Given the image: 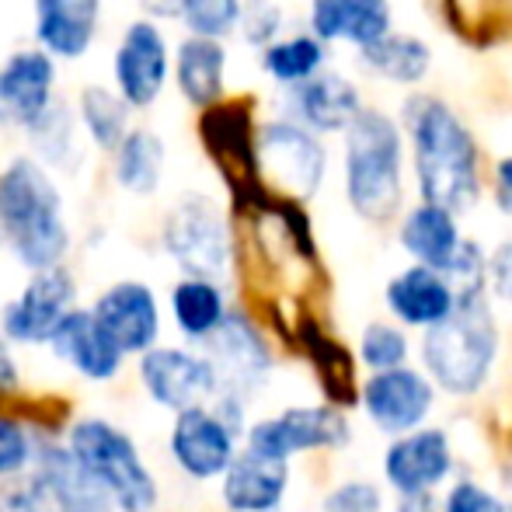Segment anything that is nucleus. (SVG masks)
Listing matches in <instances>:
<instances>
[{
	"mask_svg": "<svg viewBox=\"0 0 512 512\" xmlns=\"http://www.w3.org/2000/svg\"><path fill=\"white\" fill-rule=\"evenodd\" d=\"M405 126L422 203L453 216L478 203L481 157L467 122L439 98H411L405 102Z\"/></svg>",
	"mask_w": 512,
	"mask_h": 512,
	"instance_id": "f257e3e1",
	"label": "nucleus"
},
{
	"mask_svg": "<svg viewBox=\"0 0 512 512\" xmlns=\"http://www.w3.org/2000/svg\"><path fill=\"white\" fill-rule=\"evenodd\" d=\"M0 241L28 272L63 265L74 244L60 185L28 154L0 168Z\"/></svg>",
	"mask_w": 512,
	"mask_h": 512,
	"instance_id": "f03ea898",
	"label": "nucleus"
},
{
	"mask_svg": "<svg viewBox=\"0 0 512 512\" xmlns=\"http://www.w3.org/2000/svg\"><path fill=\"white\" fill-rule=\"evenodd\" d=\"M401 126L380 108H363L345 129V196L366 220H391L401 206Z\"/></svg>",
	"mask_w": 512,
	"mask_h": 512,
	"instance_id": "7ed1b4c3",
	"label": "nucleus"
},
{
	"mask_svg": "<svg viewBox=\"0 0 512 512\" xmlns=\"http://www.w3.org/2000/svg\"><path fill=\"white\" fill-rule=\"evenodd\" d=\"M67 453L81 464L84 474L98 481V488L112 499L115 512H154L157 509V478L140 457L129 432L108 418H77L67 432Z\"/></svg>",
	"mask_w": 512,
	"mask_h": 512,
	"instance_id": "20e7f679",
	"label": "nucleus"
},
{
	"mask_svg": "<svg viewBox=\"0 0 512 512\" xmlns=\"http://www.w3.org/2000/svg\"><path fill=\"white\" fill-rule=\"evenodd\" d=\"M499 335L485 297L457 300L453 314L425 335V366L453 394H474L495 363Z\"/></svg>",
	"mask_w": 512,
	"mask_h": 512,
	"instance_id": "39448f33",
	"label": "nucleus"
},
{
	"mask_svg": "<svg viewBox=\"0 0 512 512\" xmlns=\"http://www.w3.org/2000/svg\"><path fill=\"white\" fill-rule=\"evenodd\" d=\"M161 244L185 276L209 279V283H220L234 258L230 223L209 196L178 199L164 216Z\"/></svg>",
	"mask_w": 512,
	"mask_h": 512,
	"instance_id": "423d86ee",
	"label": "nucleus"
},
{
	"mask_svg": "<svg viewBox=\"0 0 512 512\" xmlns=\"http://www.w3.org/2000/svg\"><path fill=\"white\" fill-rule=\"evenodd\" d=\"M255 175L290 203L310 199L328 175V150L297 122L269 119L255 133Z\"/></svg>",
	"mask_w": 512,
	"mask_h": 512,
	"instance_id": "0eeeda50",
	"label": "nucleus"
},
{
	"mask_svg": "<svg viewBox=\"0 0 512 512\" xmlns=\"http://www.w3.org/2000/svg\"><path fill=\"white\" fill-rule=\"evenodd\" d=\"M171 77V46L157 21L136 18L122 28L112 53V91L129 105V112H143L164 95Z\"/></svg>",
	"mask_w": 512,
	"mask_h": 512,
	"instance_id": "6e6552de",
	"label": "nucleus"
},
{
	"mask_svg": "<svg viewBox=\"0 0 512 512\" xmlns=\"http://www.w3.org/2000/svg\"><path fill=\"white\" fill-rule=\"evenodd\" d=\"M77 307V279L67 265L32 272L14 300L0 307V338L14 345H49L63 317Z\"/></svg>",
	"mask_w": 512,
	"mask_h": 512,
	"instance_id": "1a4fd4ad",
	"label": "nucleus"
},
{
	"mask_svg": "<svg viewBox=\"0 0 512 512\" xmlns=\"http://www.w3.org/2000/svg\"><path fill=\"white\" fill-rule=\"evenodd\" d=\"M206 359L216 373V394H230V398L241 401L244 394L265 384L272 366L262 331L241 310H227L220 328L206 338Z\"/></svg>",
	"mask_w": 512,
	"mask_h": 512,
	"instance_id": "9d476101",
	"label": "nucleus"
},
{
	"mask_svg": "<svg viewBox=\"0 0 512 512\" xmlns=\"http://www.w3.org/2000/svg\"><path fill=\"white\" fill-rule=\"evenodd\" d=\"M140 384L157 408L189 411L216 398V373L206 356L175 345H154L140 356Z\"/></svg>",
	"mask_w": 512,
	"mask_h": 512,
	"instance_id": "9b49d317",
	"label": "nucleus"
},
{
	"mask_svg": "<svg viewBox=\"0 0 512 512\" xmlns=\"http://www.w3.org/2000/svg\"><path fill=\"white\" fill-rule=\"evenodd\" d=\"M91 317L122 356H143L161 338V304H157V293L140 279H119L98 293Z\"/></svg>",
	"mask_w": 512,
	"mask_h": 512,
	"instance_id": "f8f14e48",
	"label": "nucleus"
},
{
	"mask_svg": "<svg viewBox=\"0 0 512 512\" xmlns=\"http://www.w3.org/2000/svg\"><path fill=\"white\" fill-rule=\"evenodd\" d=\"M60 70L39 46H21L0 60V129L25 133L56 102Z\"/></svg>",
	"mask_w": 512,
	"mask_h": 512,
	"instance_id": "ddd939ff",
	"label": "nucleus"
},
{
	"mask_svg": "<svg viewBox=\"0 0 512 512\" xmlns=\"http://www.w3.org/2000/svg\"><path fill=\"white\" fill-rule=\"evenodd\" d=\"M196 133L203 140L206 154L216 161V168L230 178L234 189H255V115L248 102H216L213 108L199 112Z\"/></svg>",
	"mask_w": 512,
	"mask_h": 512,
	"instance_id": "4468645a",
	"label": "nucleus"
},
{
	"mask_svg": "<svg viewBox=\"0 0 512 512\" xmlns=\"http://www.w3.org/2000/svg\"><path fill=\"white\" fill-rule=\"evenodd\" d=\"M168 450L175 457L178 471L192 481L223 478L230 460L237 457V436L213 415V408H189L178 411L171 425Z\"/></svg>",
	"mask_w": 512,
	"mask_h": 512,
	"instance_id": "2eb2a0df",
	"label": "nucleus"
},
{
	"mask_svg": "<svg viewBox=\"0 0 512 512\" xmlns=\"http://www.w3.org/2000/svg\"><path fill=\"white\" fill-rule=\"evenodd\" d=\"M349 429L342 415L331 408H290L279 418L251 425L248 450L272 460H290L293 453L321 450V446H342Z\"/></svg>",
	"mask_w": 512,
	"mask_h": 512,
	"instance_id": "dca6fc26",
	"label": "nucleus"
},
{
	"mask_svg": "<svg viewBox=\"0 0 512 512\" xmlns=\"http://www.w3.org/2000/svg\"><path fill=\"white\" fill-rule=\"evenodd\" d=\"M35 46L56 63H74L91 53L102 28V0H32Z\"/></svg>",
	"mask_w": 512,
	"mask_h": 512,
	"instance_id": "f3484780",
	"label": "nucleus"
},
{
	"mask_svg": "<svg viewBox=\"0 0 512 512\" xmlns=\"http://www.w3.org/2000/svg\"><path fill=\"white\" fill-rule=\"evenodd\" d=\"M286 108H290L286 119L304 126L307 133L321 136L345 133L349 122L363 112V102H359V91L349 77L335 74V70H321L310 81L286 91Z\"/></svg>",
	"mask_w": 512,
	"mask_h": 512,
	"instance_id": "a211bd4d",
	"label": "nucleus"
},
{
	"mask_svg": "<svg viewBox=\"0 0 512 512\" xmlns=\"http://www.w3.org/2000/svg\"><path fill=\"white\" fill-rule=\"evenodd\" d=\"M49 349H53V356L63 359L77 377L91 380V384H108V380H115L122 373V363H126V356L115 349V342L98 328L91 310H84V307H74L63 317V324L53 331V338H49Z\"/></svg>",
	"mask_w": 512,
	"mask_h": 512,
	"instance_id": "6ab92c4d",
	"label": "nucleus"
},
{
	"mask_svg": "<svg viewBox=\"0 0 512 512\" xmlns=\"http://www.w3.org/2000/svg\"><path fill=\"white\" fill-rule=\"evenodd\" d=\"M227 42L203 39V35H185L171 56V81L185 105L206 112L227 98Z\"/></svg>",
	"mask_w": 512,
	"mask_h": 512,
	"instance_id": "aec40b11",
	"label": "nucleus"
},
{
	"mask_svg": "<svg viewBox=\"0 0 512 512\" xmlns=\"http://www.w3.org/2000/svg\"><path fill=\"white\" fill-rule=\"evenodd\" d=\"M366 411L384 432H408L429 415L432 408V387L422 373L415 370H384L370 377L363 391Z\"/></svg>",
	"mask_w": 512,
	"mask_h": 512,
	"instance_id": "412c9836",
	"label": "nucleus"
},
{
	"mask_svg": "<svg viewBox=\"0 0 512 512\" xmlns=\"http://www.w3.org/2000/svg\"><path fill=\"white\" fill-rule=\"evenodd\" d=\"M310 35L324 46H373L391 35V0H310Z\"/></svg>",
	"mask_w": 512,
	"mask_h": 512,
	"instance_id": "4be33fe9",
	"label": "nucleus"
},
{
	"mask_svg": "<svg viewBox=\"0 0 512 512\" xmlns=\"http://www.w3.org/2000/svg\"><path fill=\"white\" fill-rule=\"evenodd\" d=\"M290 467L286 460H272L262 453H237L223 471L220 495L230 512H276L286 495Z\"/></svg>",
	"mask_w": 512,
	"mask_h": 512,
	"instance_id": "5701e85b",
	"label": "nucleus"
},
{
	"mask_svg": "<svg viewBox=\"0 0 512 512\" xmlns=\"http://www.w3.org/2000/svg\"><path fill=\"white\" fill-rule=\"evenodd\" d=\"M32 474H39L42 485L49 488L60 512H115L112 499L98 488L91 474L81 471L67 446L60 443H35Z\"/></svg>",
	"mask_w": 512,
	"mask_h": 512,
	"instance_id": "b1692460",
	"label": "nucleus"
},
{
	"mask_svg": "<svg viewBox=\"0 0 512 512\" xmlns=\"http://www.w3.org/2000/svg\"><path fill=\"white\" fill-rule=\"evenodd\" d=\"M450 464L453 457H450V443H446V432L439 429L411 432V436L394 443L391 453H387V481L401 495H422L446 478Z\"/></svg>",
	"mask_w": 512,
	"mask_h": 512,
	"instance_id": "393cba45",
	"label": "nucleus"
},
{
	"mask_svg": "<svg viewBox=\"0 0 512 512\" xmlns=\"http://www.w3.org/2000/svg\"><path fill=\"white\" fill-rule=\"evenodd\" d=\"M387 304H391V310L405 324L436 328L439 321H446V317L453 314L457 297H453L443 272L425 269V265H411V269H405L387 286Z\"/></svg>",
	"mask_w": 512,
	"mask_h": 512,
	"instance_id": "a878e982",
	"label": "nucleus"
},
{
	"mask_svg": "<svg viewBox=\"0 0 512 512\" xmlns=\"http://www.w3.org/2000/svg\"><path fill=\"white\" fill-rule=\"evenodd\" d=\"M112 182L126 196H154L168 168V143L157 129L133 126L112 150Z\"/></svg>",
	"mask_w": 512,
	"mask_h": 512,
	"instance_id": "bb28decb",
	"label": "nucleus"
},
{
	"mask_svg": "<svg viewBox=\"0 0 512 512\" xmlns=\"http://www.w3.org/2000/svg\"><path fill=\"white\" fill-rule=\"evenodd\" d=\"M25 140L32 147V161L53 175V171H77L81 168V126H77L74 105L53 102L32 126L25 129Z\"/></svg>",
	"mask_w": 512,
	"mask_h": 512,
	"instance_id": "cd10ccee",
	"label": "nucleus"
},
{
	"mask_svg": "<svg viewBox=\"0 0 512 512\" xmlns=\"http://www.w3.org/2000/svg\"><path fill=\"white\" fill-rule=\"evenodd\" d=\"M401 244H405L408 255L418 258V265L446 272V265L453 262L460 248L457 216L429 203L415 206L401 223Z\"/></svg>",
	"mask_w": 512,
	"mask_h": 512,
	"instance_id": "c85d7f7f",
	"label": "nucleus"
},
{
	"mask_svg": "<svg viewBox=\"0 0 512 512\" xmlns=\"http://www.w3.org/2000/svg\"><path fill=\"white\" fill-rule=\"evenodd\" d=\"M74 115L77 126H81V136L102 154H112L122 143V136L129 133V105L115 95L108 84H84L81 95L74 102Z\"/></svg>",
	"mask_w": 512,
	"mask_h": 512,
	"instance_id": "c756f323",
	"label": "nucleus"
},
{
	"mask_svg": "<svg viewBox=\"0 0 512 512\" xmlns=\"http://www.w3.org/2000/svg\"><path fill=\"white\" fill-rule=\"evenodd\" d=\"M171 317H175L178 331L192 342H206L220 321L227 317V297H223L220 283L209 279H189L182 276L171 286Z\"/></svg>",
	"mask_w": 512,
	"mask_h": 512,
	"instance_id": "7c9ffc66",
	"label": "nucleus"
},
{
	"mask_svg": "<svg viewBox=\"0 0 512 512\" xmlns=\"http://www.w3.org/2000/svg\"><path fill=\"white\" fill-rule=\"evenodd\" d=\"M359 53H363V63L377 77H384L391 84H408V88L411 84H422L432 67V49L422 39H415V35L391 32L380 42H373V46L359 49Z\"/></svg>",
	"mask_w": 512,
	"mask_h": 512,
	"instance_id": "2f4dec72",
	"label": "nucleus"
},
{
	"mask_svg": "<svg viewBox=\"0 0 512 512\" xmlns=\"http://www.w3.org/2000/svg\"><path fill=\"white\" fill-rule=\"evenodd\" d=\"M324 42H317L314 35H286V39H276L272 46L262 49V70L279 84V88H297V84L310 81L314 74H321L324 67Z\"/></svg>",
	"mask_w": 512,
	"mask_h": 512,
	"instance_id": "473e14b6",
	"label": "nucleus"
},
{
	"mask_svg": "<svg viewBox=\"0 0 512 512\" xmlns=\"http://www.w3.org/2000/svg\"><path fill=\"white\" fill-rule=\"evenodd\" d=\"M175 18L189 35L223 42L230 32H237L241 0H175Z\"/></svg>",
	"mask_w": 512,
	"mask_h": 512,
	"instance_id": "72a5a7b5",
	"label": "nucleus"
},
{
	"mask_svg": "<svg viewBox=\"0 0 512 512\" xmlns=\"http://www.w3.org/2000/svg\"><path fill=\"white\" fill-rule=\"evenodd\" d=\"M35 436L25 422L11 415H0V481H14L32 467Z\"/></svg>",
	"mask_w": 512,
	"mask_h": 512,
	"instance_id": "f704fd0d",
	"label": "nucleus"
},
{
	"mask_svg": "<svg viewBox=\"0 0 512 512\" xmlns=\"http://www.w3.org/2000/svg\"><path fill=\"white\" fill-rule=\"evenodd\" d=\"M237 32L244 35L248 46H272L283 32V11L276 0H241V18H237Z\"/></svg>",
	"mask_w": 512,
	"mask_h": 512,
	"instance_id": "c9c22d12",
	"label": "nucleus"
},
{
	"mask_svg": "<svg viewBox=\"0 0 512 512\" xmlns=\"http://www.w3.org/2000/svg\"><path fill=\"white\" fill-rule=\"evenodd\" d=\"M408 356V342L398 328L391 324H370L363 335V359L366 366H373L377 373L384 370H398Z\"/></svg>",
	"mask_w": 512,
	"mask_h": 512,
	"instance_id": "e433bc0d",
	"label": "nucleus"
},
{
	"mask_svg": "<svg viewBox=\"0 0 512 512\" xmlns=\"http://www.w3.org/2000/svg\"><path fill=\"white\" fill-rule=\"evenodd\" d=\"M0 512H60L49 495V488L42 485L39 474L21 481H7V488H0Z\"/></svg>",
	"mask_w": 512,
	"mask_h": 512,
	"instance_id": "4c0bfd02",
	"label": "nucleus"
},
{
	"mask_svg": "<svg viewBox=\"0 0 512 512\" xmlns=\"http://www.w3.org/2000/svg\"><path fill=\"white\" fill-rule=\"evenodd\" d=\"M324 512H380V492L370 481H349L324 499Z\"/></svg>",
	"mask_w": 512,
	"mask_h": 512,
	"instance_id": "58836bf2",
	"label": "nucleus"
},
{
	"mask_svg": "<svg viewBox=\"0 0 512 512\" xmlns=\"http://www.w3.org/2000/svg\"><path fill=\"white\" fill-rule=\"evenodd\" d=\"M446 512H506V506L474 481H460L446 499Z\"/></svg>",
	"mask_w": 512,
	"mask_h": 512,
	"instance_id": "ea45409f",
	"label": "nucleus"
},
{
	"mask_svg": "<svg viewBox=\"0 0 512 512\" xmlns=\"http://www.w3.org/2000/svg\"><path fill=\"white\" fill-rule=\"evenodd\" d=\"M488 276H492V283H495V293L512 304V244H502V248L495 251L492 262H488Z\"/></svg>",
	"mask_w": 512,
	"mask_h": 512,
	"instance_id": "a19ab883",
	"label": "nucleus"
},
{
	"mask_svg": "<svg viewBox=\"0 0 512 512\" xmlns=\"http://www.w3.org/2000/svg\"><path fill=\"white\" fill-rule=\"evenodd\" d=\"M495 203L502 213H512V157H502L495 168Z\"/></svg>",
	"mask_w": 512,
	"mask_h": 512,
	"instance_id": "79ce46f5",
	"label": "nucleus"
},
{
	"mask_svg": "<svg viewBox=\"0 0 512 512\" xmlns=\"http://www.w3.org/2000/svg\"><path fill=\"white\" fill-rule=\"evenodd\" d=\"M18 363H14V352H11V342L0 338V394H11L18 387Z\"/></svg>",
	"mask_w": 512,
	"mask_h": 512,
	"instance_id": "37998d69",
	"label": "nucleus"
},
{
	"mask_svg": "<svg viewBox=\"0 0 512 512\" xmlns=\"http://www.w3.org/2000/svg\"><path fill=\"white\" fill-rule=\"evenodd\" d=\"M398 512H436V506H432L429 495H401V506Z\"/></svg>",
	"mask_w": 512,
	"mask_h": 512,
	"instance_id": "c03bdc74",
	"label": "nucleus"
},
{
	"mask_svg": "<svg viewBox=\"0 0 512 512\" xmlns=\"http://www.w3.org/2000/svg\"><path fill=\"white\" fill-rule=\"evenodd\" d=\"M0 248H4V241H0Z\"/></svg>",
	"mask_w": 512,
	"mask_h": 512,
	"instance_id": "a18cd8bd",
	"label": "nucleus"
}]
</instances>
